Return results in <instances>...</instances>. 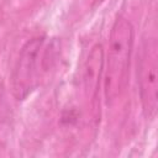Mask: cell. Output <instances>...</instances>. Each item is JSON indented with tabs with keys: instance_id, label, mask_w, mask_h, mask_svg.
Returning a JSON list of instances; mask_svg holds the SVG:
<instances>
[{
	"instance_id": "cell-4",
	"label": "cell",
	"mask_w": 158,
	"mask_h": 158,
	"mask_svg": "<svg viewBox=\"0 0 158 158\" xmlns=\"http://www.w3.org/2000/svg\"><path fill=\"white\" fill-rule=\"evenodd\" d=\"M102 72H104V49L100 43H95L89 51L83 67L84 91L91 101H95L98 98Z\"/></svg>"
},
{
	"instance_id": "cell-1",
	"label": "cell",
	"mask_w": 158,
	"mask_h": 158,
	"mask_svg": "<svg viewBox=\"0 0 158 158\" xmlns=\"http://www.w3.org/2000/svg\"><path fill=\"white\" fill-rule=\"evenodd\" d=\"M133 26L122 15L112 23L104 74V93L107 104L114 102L128 83L130 60L133 49Z\"/></svg>"
},
{
	"instance_id": "cell-3",
	"label": "cell",
	"mask_w": 158,
	"mask_h": 158,
	"mask_svg": "<svg viewBox=\"0 0 158 158\" xmlns=\"http://www.w3.org/2000/svg\"><path fill=\"white\" fill-rule=\"evenodd\" d=\"M158 44L156 37L144 38L137 60V81L146 117L153 118L158 107Z\"/></svg>"
},
{
	"instance_id": "cell-2",
	"label": "cell",
	"mask_w": 158,
	"mask_h": 158,
	"mask_svg": "<svg viewBox=\"0 0 158 158\" xmlns=\"http://www.w3.org/2000/svg\"><path fill=\"white\" fill-rule=\"evenodd\" d=\"M54 44L44 36L28 40L20 49L11 74V89L17 100H23L40 85L41 75L54 62Z\"/></svg>"
}]
</instances>
